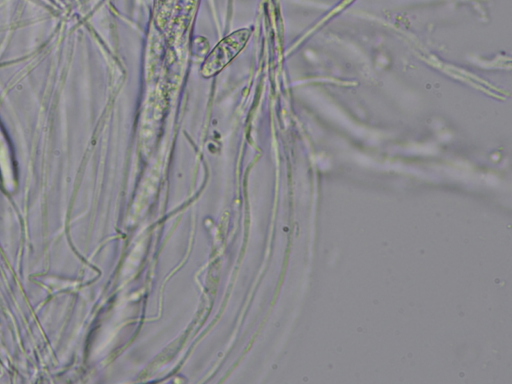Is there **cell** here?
I'll list each match as a JSON object with an SVG mask.
<instances>
[{"label":"cell","instance_id":"1","mask_svg":"<svg viewBox=\"0 0 512 384\" xmlns=\"http://www.w3.org/2000/svg\"><path fill=\"white\" fill-rule=\"evenodd\" d=\"M247 37L245 31H242L222 40L206 60L203 75L211 76L221 70L242 49Z\"/></svg>","mask_w":512,"mask_h":384}]
</instances>
